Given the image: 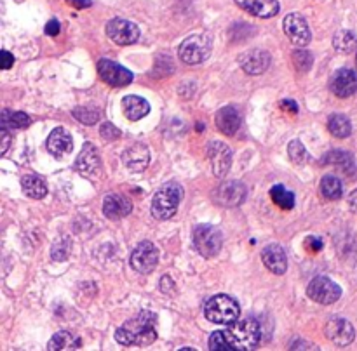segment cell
I'll return each mask as SVG.
<instances>
[{
	"mask_svg": "<svg viewBox=\"0 0 357 351\" xmlns=\"http://www.w3.org/2000/svg\"><path fill=\"white\" fill-rule=\"evenodd\" d=\"M279 106H281L282 110L289 111V113H298V104H296V101L284 99V101H281V104H279Z\"/></svg>",
	"mask_w": 357,
	"mask_h": 351,
	"instance_id": "cell-44",
	"label": "cell"
},
{
	"mask_svg": "<svg viewBox=\"0 0 357 351\" xmlns=\"http://www.w3.org/2000/svg\"><path fill=\"white\" fill-rule=\"evenodd\" d=\"M307 247L311 249L312 252H319L322 249V240L321 238H318V237H309L307 240Z\"/></svg>",
	"mask_w": 357,
	"mask_h": 351,
	"instance_id": "cell-42",
	"label": "cell"
},
{
	"mask_svg": "<svg viewBox=\"0 0 357 351\" xmlns=\"http://www.w3.org/2000/svg\"><path fill=\"white\" fill-rule=\"evenodd\" d=\"M15 63V56L8 50H2V70H9Z\"/></svg>",
	"mask_w": 357,
	"mask_h": 351,
	"instance_id": "cell-43",
	"label": "cell"
},
{
	"mask_svg": "<svg viewBox=\"0 0 357 351\" xmlns=\"http://www.w3.org/2000/svg\"><path fill=\"white\" fill-rule=\"evenodd\" d=\"M100 134H101V137H103V140H107V141H116L120 137V131L117 129L116 126H112L110 122H107V124H103V126H101Z\"/></svg>",
	"mask_w": 357,
	"mask_h": 351,
	"instance_id": "cell-38",
	"label": "cell"
},
{
	"mask_svg": "<svg viewBox=\"0 0 357 351\" xmlns=\"http://www.w3.org/2000/svg\"><path fill=\"white\" fill-rule=\"evenodd\" d=\"M122 108H124V113L129 120L136 122V120L143 119L150 113V104H148L147 99L140 96H126L122 101Z\"/></svg>",
	"mask_w": 357,
	"mask_h": 351,
	"instance_id": "cell-25",
	"label": "cell"
},
{
	"mask_svg": "<svg viewBox=\"0 0 357 351\" xmlns=\"http://www.w3.org/2000/svg\"><path fill=\"white\" fill-rule=\"evenodd\" d=\"M157 315L143 310L116 330L117 343L122 346H148L157 339Z\"/></svg>",
	"mask_w": 357,
	"mask_h": 351,
	"instance_id": "cell-1",
	"label": "cell"
},
{
	"mask_svg": "<svg viewBox=\"0 0 357 351\" xmlns=\"http://www.w3.org/2000/svg\"><path fill=\"white\" fill-rule=\"evenodd\" d=\"M234 2L242 11L257 16V18H274L281 11L277 0H234Z\"/></svg>",
	"mask_w": 357,
	"mask_h": 351,
	"instance_id": "cell-19",
	"label": "cell"
},
{
	"mask_svg": "<svg viewBox=\"0 0 357 351\" xmlns=\"http://www.w3.org/2000/svg\"><path fill=\"white\" fill-rule=\"evenodd\" d=\"M227 336L232 344V351L255 350L262 339V327L255 319L237 320L232 323L230 329H227Z\"/></svg>",
	"mask_w": 357,
	"mask_h": 351,
	"instance_id": "cell-4",
	"label": "cell"
},
{
	"mask_svg": "<svg viewBox=\"0 0 357 351\" xmlns=\"http://www.w3.org/2000/svg\"><path fill=\"white\" fill-rule=\"evenodd\" d=\"M288 153L289 158H291L295 164H305V162H309V151L307 148L303 146L302 141L293 140L291 143L288 144Z\"/></svg>",
	"mask_w": 357,
	"mask_h": 351,
	"instance_id": "cell-36",
	"label": "cell"
},
{
	"mask_svg": "<svg viewBox=\"0 0 357 351\" xmlns=\"http://www.w3.org/2000/svg\"><path fill=\"white\" fill-rule=\"evenodd\" d=\"M82 348V341L77 334L70 332V330H60L55 336L51 337L49 344H47V350L49 351H70V350H79Z\"/></svg>",
	"mask_w": 357,
	"mask_h": 351,
	"instance_id": "cell-24",
	"label": "cell"
},
{
	"mask_svg": "<svg viewBox=\"0 0 357 351\" xmlns=\"http://www.w3.org/2000/svg\"><path fill=\"white\" fill-rule=\"evenodd\" d=\"M356 66H357V54H356Z\"/></svg>",
	"mask_w": 357,
	"mask_h": 351,
	"instance_id": "cell-47",
	"label": "cell"
},
{
	"mask_svg": "<svg viewBox=\"0 0 357 351\" xmlns=\"http://www.w3.org/2000/svg\"><path fill=\"white\" fill-rule=\"evenodd\" d=\"M122 162L131 172H141L150 164V151L145 144L134 143L122 153Z\"/></svg>",
	"mask_w": 357,
	"mask_h": 351,
	"instance_id": "cell-21",
	"label": "cell"
},
{
	"mask_svg": "<svg viewBox=\"0 0 357 351\" xmlns=\"http://www.w3.org/2000/svg\"><path fill=\"white\" fill-rule=\"evenodd\" d=\"M271 198L277 207L284 209V211H291L295 207V193L282 184H274L271 188Z\"/></svg>",
	"mask_w": 357,
	"mask_h": 351,
	"instance_id": "cell-32",
	"label": "cell"
},
{
	"mask_svg": "<svg viewBox=\"0 0 357 351\" xmlns=\"http://www.w3.org/2000/svg\"><path fill=\"white\" fill-rule=\"evenodd\" d=\"M324 334L331 343L336 346H347L356 337V330H354L352 323L345 319H331L328 320L324 327Z\"/></svg>",
	"mask_w": 357,
	"mask_h": 351,
	"instance_id": "cell-16",
	"label": "cell"
},
{
	"mask_svg": "<svg viewBox=\"0 0 357 351\" xmlns=\"http://www.w3.org/2000/svg\"><path fill=\"white\" fill-rule=\"evenodd\" d=\"M21 188L23 193L28 198H33V200H39V198H44L47 195V183L39 174L23 176Z\"/></svg>",
	"mask_w": 357,
	"mask_h": 351,
	"instance_id": "cell-26",
	"label": "cell"
},
{
	"mask_svg": "<svg viewBox=\"0 0 357 351\" xmlns=\"http://www.w3.org/2000/svg\"><path fill=\"white\" fill-rule=\"evenodd\" d=\"M329 89L338 97H350L357 93V73L350 68H342L331 77Z\"/></svg>",
	"mask_w": 357,
	"mask_h": 351,
	"instance_id": "cell-17",
	"label": "cell"
},
{
	"mask_svg": "<svg viewBox=\"0 0 357 351\" xmlns=\"http://www.w3.org/2000/svg\"><path fill=\"white\" fill-rule=\"evenodd\" d=\"M0 134H2V148H0V153L6 155L9 144H11V134H9V129H6V127L0 129Z\"/></svg>",
	"mask_w": 357,
	"mask_h": 351,
	"instance_id": "cell-40",
	"label": "cell"
},
{
	"mask_svg": "<svg viewBox=\"0 0 357 351\" xmlns=\"http://www.w3.org/2000/svg\"><path fill=\"white\" fill-rule=\"evenodd\" d=\"M214 124L225 136H234L241 129V113L234 106H225L214 115Z\"/></svg>",
	"mask_w": 357,
	"mask_h": 351,
	"instance_id": "cell-22",
	"label": "cell"
},
{
	"mask_svg": "<svg viewBox=\"0 0 357 351\" xmlns=\"http://www.w3.org/2000/svg\"><path fill=\"white\" fill-rule=\"evenodd\" d=\"M271 54L264 49H249L239 56V65L248 75H262L271 66Z\"/></svg>",
	"mask_w": 357,
	"mask_h": 351,
	"instance_id": "cell-14",
	"label": "cell"
},
{
	"mask_svg": "<svg viewBox=\"0 0 357 351\" xmlns=\"http://www.w3.org/2000/svg\"><path fill=\"white\" fill-rule=\"evenodd\" d=\"M213 50V39L208 33H194V35L187 37L183 42L180 44L178 49V56L185 65H201L211 56Z\"/></svg>",
	"mask_w": 357,
	"mask_h": 351,
	"instance_id": "cell-5",
	"label": "cell"
},
{
	"mask_svg": "<svg viewBox=\"0 0 357 351\" xmlns=\"http://www.w3.org/2000/svg\"><path fill=\"white\" fill-rule=\"evenodd\" d=\"M157 263H159V249L148 240L140 242V245L131 254V266L134 272L143 273V275L154 272Z\"/></svg>",
	"mask_w": 357,
	"mask_h": 351,
	"instance_id": "cell-10",
	"label": "cell"
},
{
	"mask_svg": "<svg viewBox=\"0 0 357 351\" xmlns=\"http://www.w3.org/2000/svg\"><path fill=\"white\" fill-rule=\"evenodd\" d=\"M333 47L342 54H350L356 50L357 47V37L350 30H340L333 37Z\"/></svg>",
	"mask_w": 357,
	"mask_h": 351,
	"instance_id": "cell-31",
	"label": "cell"
},
{
	"mask_svg": "<svg viewBox=\"0 0 357 351\" xmlns=\"http://www.w3.org/2000/svg\"><path fill=\"white\" fill-rule=\"evenodd\" d=\"M181 200H183V188L178 183H166L156 191V195L152 198V216L159 221L173 218L180 207Z\"/></svg>",
	"mask_w": 357,
	"mask_h": 351,
	"instance_id": "cell-2",
	"label": "cell"
},
{
	"mask_svg": "<svg viewBox=\"0 0 357 351\" xmlns=\"http://www.w3.org/2000/svg\"><path fill=\"white\" fill-rule=\"evenodd\" d=\"M239 315H241V306L227 294L213 296L204 305V316L218 325H232L237 322Z\"/></svg>",
	"mask_w": 357,
	"mask_h": 351,
	"instance_id": "cell-3",
	"label": "cell"
},
{
	"mask_svg": "<svg viewBox=\"0 0 357 351\" xmlns=\"http://www.w3.org/2000/svg\"><path fill=\"white\" fill-rule=\"evenodd\" d=\"M282 28H284L286 37L291 40L295 46L298 47H307L312 40L311 28H309L307 19L303 18L298 12H291L284 18V23H282Z\"/></svg>",
	"mask_w": 357,
	"mask_h": 351,
	"instance_id": "cell-11",
	"label": "cell"
},
{
	"mask_svg": "<svg viewBox=\"0 0 357 351\" xmlns=\"http://www.w3.org/2000/svg\"><path fill=\"white\" fill-rule=\"evenodd\" d=\"M208 158H210L211 169L217 178H223L228 174L232 165V151L221 141H211L208 144Z\"/></svg>",
	"mask_w": 357,
	"mask_h": 351,
	"instance_id": "cell-13",
	"label": "cell"
},
{
	"mask_svg": "<svg viewBox=\"0 0 357 351\" xmlns=\"http://www.w3.org/2000/svg\"><path fill=\"white\" fill-rule=\"evenodd\" d=\"M161 290H163L164 294H171V292H174V282L171 276H163V278H161Z\"/></svg>",
	"mask_w": 357,
	"mask_h": 351,
	"instance_id": "cell-39",
	"label": "cell"
},
{
	"mask_svg": "<svg viewBox=\"0 0 357 351\" xmlns=\"http://www.w3.org/2000/svg\"><path fill=\"white\" fill-rule=\"evenodd\" d=\"M72 115L79 120L80 124H86V126H94L100 119V110L96 108H91V106H79V108H73Z\"/></svg>",
	"mask_w": 357,
	"mask_h": 351,
	"instance_id": "cell-33",
	"label": "cell"
},
{
	"mask_svg": "<svg viewBox=\"0 0 357 351\" xmlns=\"http://www.w3.org/2000/svg\"><path fill=\"white\" fill-rule=\"evenodd\" d=\"M66 2H68V4L75 9H87L93 6L91 0H66Z\"/></svg>",
	"mask_w": 357,
	"mask_h": 351,
	"instance_id": "cell-45",
	"label": "cell"
},
{
	"mask_svg": "<svg viewBox=\"0 0 357 351\" xmlns=\"http://www.w3.org/2000/svg\"><path fill=\"white\" fill-rule=\"evenodd\" d=\"M248 188L241 181H225L214 190L213 198L218 205L223 207H237L246 200Z\"/></svg>",
	"mask_w": 357,
	"mask_h": 351,
	"instance_id": "cell-12",
	"label": "cell"
},
{
	"mask_svg": "<svg viewBox=\"0 0 357 351\" xmlns=\"http://www.w3.org/2000/svg\"><path fill=\"white\" fill-rule=\"evenodd\" d=\"M328 131L333 136L338 137V140H345V137H349L350 133H352V124H350V120L347 119L345 115L335 113L329 117Z\"/></svg>",
	"mask_w": 357,
	"mask_h": 351,
	"instance_id": "cell-29",
	"label": "cell"
},
{
	"mask_svg": "<svg viewBox=\"0 0 357 351\" xmlns=\"http://www.w3.org/2000/svg\"><path fill=\"white\" fill-rule=\"evenodd\" d=\"M0 124L2 127L9 131L15 129H26V127L32 124L30 117L23 111H11V110H4L2 111V117H0Z\"/></svg>",
	"mask_w": 357,
	"mask_h": 351,
	"instance_id": "cell-28",
	"label": "cell"
},
{
	"mask_svg": "<svg viewBox=\"0 0 357 351\" xmlns=\"http://www.w3.org/2000/svg\"><path fill=\"white\" fill-rule=\"evenodd\" d=\"M347 202H349V209H350V211L356 212V214H357V188L352 191V193L349 195V200H347Z\"/></svg>",
	"mask_w": 357,
	"mask_h": 351,
	"instance_id": "cell-46",
	"label": "cell"
},
{
	"mask_svg": "<svg viewBox=\"0 0 357 351\" xmlns=\"http://www.w3.org/2000/svg\"><path fill=\"white\" fill-rule=\"evenodd\" d=\"M312 63H314V57L309 50L298 49L293 53V65H295L296 72L307 73L312 68Z\"/></svg>",
	"mask_w": 357,
	"mask_h": 351,
	"instance_id": "cell-35",
	"label": "cell"
},
{
	"mask_svg": "<svg viewBox=\"0 0 357 351\" xmlns=\"http://www.w3.org/2000/svg\"><path fill=\"white\" fill-rule=\"evenodd\" d=\"M107 35L112 42L119 46H129V44L138 42L140 39V28L133 21L124 18H113L107 23L105 28Z\"/></svg>",
	"mask_w": 357,
	"mask_h": 351,
	"instance_id": "cell-9",
	"label": "cell"
},
{
	"mask_svg": "<svg viewBox=\"0 0 357 351\" xmlns=\"http://www.w3.org/2000/svg\"><path fill=\"white\" fill-rule=\"evenodd\" d=\"M194 247L202 258H214L223 247V237L213 225H199L194 229Z\"/></svg>",
	"mask_w": 357,
	"mask_h": 351,
	"instance_id": "cell-6",
	"label": "cell"
},
{
	"mask_svg": "<svg viewBox=\"0 0 357 351\" xmlns=\"http://www.w3.org/2000/svg\"><path fill=\"white\" fill-rule=\"evenodd\" d=\"M98 73L103 82L112 87H126L133 82V73L109 57H101L98 61Z\"/></svg>",
	"mask_w": 357,
	"mask_h": 351,
	"instance_id": "cell-8",
	"label": "cell"
},
{
	"mask_svg": "<svg viewBox=\"0 0 357 351\" xmlns=\"http://www.w3.org/2000/svg\"><path fill=\"white\" fill-rule=\"evenodd\" d=\"M72 251V242L68 238H62V240H56L51 249V256L55 261H66Z\"/></svg>",
	"mask_w": 357,
	"mask_h": 351,
	"instance_id": "cell-37",
	"label": "cell"
},
{
	"mask_svg": "<svg viewBox=\"0 0 357 351\" xmlns=\"http://www.w3.org/2000/svg\"><path fill=\"white\" fill-rule=\"evenodd\" d=\"M133 211V204L127 197H122V195H107L105 200H103V214L109 219H122L126 216L131 214Z\"/></svg>",
	"mask_w": 357,
	"mask_h": 351,
	"instance_id": "cell-23",
	"label": "cell"
},
{
	"mask_svg": "<svg viewBox=\"0 0 357 351\" xmlns=\"http://www.w3.org/2000/svg\"><path fill=\"white\" fill-rule=\"evenodd\" d=\"M322 164L336 165V167L342 169L347 176L356 172V164H354L352 155L347 153V151H340V150L329 151V153H326L324 158H322Z\"/></svg>",
	"mask_w": 357,
	"mask_h": 351,
	"instance_id": "cell-27",
	"label": "cell"
},
{
	"mask_svg": "<svg viewBox=\"0 0 357 351\" xmlns=\"http://www.w3.org/2000/svg\"><path fill=\"white\" fill-rule=\"evenodd\" d=\"M46 33L49 37H55V35H58L60 33V23H58V19H51L49 23H47L46 25Z\"/></svg>",
	"mask_w": 357,
	"mask_h": 351,
	"instance_id": "cell-41",
	"label": "cell"
},
{
	"mask_svg": "<svg viewBox=\"0 0 357 351\" xmlns=\"http://www.w3.org/2000/svg\"><path fill=\"white\" fill-rule=\"evenodd\" d=\"M46 146L47 151H49L53 157L63 158L66 157V155L72 153L73 140L72 136H70L68 131L63 129V127H56V129L49 134V137H47Z\"/></svg>",
	"mask_w": 357,
	"mask_h": 351,
	"instance_id": "cell-18",
	"label": "cell"
},
{
	"mask_svg": "<svg viewBox=\"0 0 357 351\" xmlns=\"http://www.w3.org/2000/svg\"><path fill=\"white\" fill-rule=\"evenodd\" d=\"M307 296L319 305H333L342 298V289L328 276H315L307 285Z\"/></svg>",
	"mask_w": 357,
	"mask_h": 351,
	"instance_id": "cell-7",
	"label": "cell"
},
{
	"mask_svg": "<svg viewBox=\"0 0 357 351\" xmlns=\"http://www.w3.org/2000/svg\"><path fill=\"white\" fill-rule=\"evenodd\" d=\"M75 169L80 174L87 176V178H96L101 172V158L98 153L96 146L93 143H84L82 150H80L79 157L75 160Z\"/></svg>",
	"mask_w": 357,
	"mask_h": 351,
	"instance_id": "cell-15",
	"label": "cell"
},
{
	"mask_svg": "<svg viewBox=\"0 0 357 351\" xmlns=\"http://www.w3.org/2000/svg\"><path fill=\"white\" fill-rule=\"evenodd\" d=\"M262 261L274 275H284L286 269H288V258H286L282 245L279 244H268L262 251Z\"/></svg>",
	"mask_w": 357,
	"mask_h": 351,
	"instance_id": "cell-20",
	"label": "cell"
},
{
	"mask_svg": "<svg viewBox=\"0 0 357 351\" xmlns=\"http://www.w3.org/2000/svg\"><path fill=\"white\" fill-rule=\"evenodd\" d=\"M321 195L326 200H338L343 195V184L336 176H324L321 180Z\"/></svg>",
	"mask_w": 357,
	"mask_h": 351,
	"instance_id": "cell-30",
	"label": "cell"
},
{
	"mask_svg": "<svg viewBox=\"0 0 357 351\" xmlns=\"http://www.w3.org/2000/svg\"><path fill=\"white\" fill-rule=\"evenodd\" d=\"M208 348L211 351H232V344L228 341L227 330H214L208 341Z\"/></svg>",
	"mask_w": 357,
	"mask_h": 351,
	"instance_id": "cell-34",
	"label": "cell"
}]
</instances>
